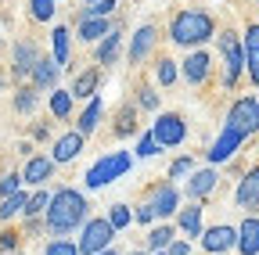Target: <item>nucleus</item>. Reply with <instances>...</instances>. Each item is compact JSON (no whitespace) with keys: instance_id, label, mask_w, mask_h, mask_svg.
I'll return each mask as SVG.
<instances>
[{"instance_id":"f257e3e1","label":"nucleus","mask_w":259,"mask_h":255,"mask_svg":"<svg viewBox=\"0 0 259 255\" xmlns=\"http://www.w3.org/2000/svg\"><path fill=\"white\" fill-rule=\"evenodd\" d=\"M87 194H79L76 187H58L54 194H51V205L44 212V227L58 237L65 234H72V230H83V223L90 219L87 216Z\"/></svg>"},{"instance_id":"f03ea898","label":"nucleus","mask_w":259,"mask_h":255,"mask_svg":"<svg viewBox=\"0 0 259 255\" xmlns=\"http://www.w3.org/2000/svg\"><path fill=\"white\" fill-rule=\"evenodd\" d=\"M216 36V18L202 8H184L169 18V40L184 50H202V43H209Z\"/></svg>"},{"instance_id":"7ed1b4c3","label":"nucleus","mask_w":259,"mask_h":255,"mask_svg":"<svg viewBox=\"0 0 259 255\" xmlns=\"http://www.w3.org/2000/svg\"><path fill=\"white\" fill-rule=\"evenodd\" d=\"M216 47H220V61H223L220 65V86L234 90L245 76V43L234 29H223V33H216Z\"/></svg>"},{"instance_id":"20e7f679","label":"nucleus","mask_w":259,"mask_h":255,"mask_svg":"<svg viewBox=\"0 0 259 255\" xmlns=\"http://www.w3.org/2000/svg\"><path fill=\"white\" fill-rule=\"evenodd\" d=\"M130 169H134V155H130V151H108V155H101V158L87 169V180H83V183H87L90 190H101V187L122 180Z\"/></svg>"},{"instance_id":"39448f33","label":"nucleus","mask_w":259,"mask_h":255,"mask_svg":"<svg viewBox=\"0 0 259 255\" xmlns=\"http://www.w3.org/2000/svg\"><path fill=\"white\" fill-rule=\"evenodd\" d=\"M115 227L108 223V216H94V219H87L83 223V230H79V255H101V251H108L112 248V241H115Z\"/></svg>"},{"instance_id":"423d86ee","label":"nucleus","mask_w":259,"mask_h":255,"mask_svg":"<svg viewBox=\"0 0 259 255\" xmlns=\"http://www.w3.org/2000/svg\"><path fill=\"white\" fill-rule=\"evenodd\" d=\"M223 126L238 130L245 140H248L252 133H259V97H255V93H245V97H238L231 108H227Z\"/></svg>"},{"instance_id":"0eeeda50","label":"nucleus","mask_w":259,"mask_h":255,"mask_svg":"<svg viewBox=\"0 0 259 255\" xmlns=\"http://www.w3.org/2000/svg\"><path fill=\"white\" fill-rule=\"evenodd\" d=\"M151 137H155V144L166 151V147H180L184 140H187V122H184V115L180 112H158L155 115V122H151Z\"/></svg>"},{"instance_id":"6e6552de","label":"nucleus","mask_w":259,"mask_h":255,"mask_svg":"<svg viewBox=\"0 0 259 255\" xmlns=\"http://www.w3.org/2000/svg\"><path fill=\"white\" fill-rule=\"evenodd\" d=\"M148 205H151L155 219H166V223H169V216H177V212H180V190L173 187V180L155 183V187L148 190Z\"/></svg>"},{"instance_id":"1a4fd4ad","label":"nucleus","mask_w":259,"mask_h":255,"mask_svg":"<svg viewBox=\"0 0 259 255\" xmlns=\"http://www.w3.org/2000/svg\"><path fill=\"white\" fill-rule=\"evenodd\" d=\"M202 251L205 255H227L238 248V227H227V223H220V227H205L202 237H198Z\"/></svg>"},{"instance_id":"9d476101","label":"nucleus","mask_w":259,"mask_h":255,"mask_svg":"<svg viewBox=\"0 0 259 255\" xmlns=\"http://www.w3.org/2000/svg\"><path fill=\"white\" fill-rule=\"evenodd\" d=\"M241 144H245V137L238 133V130H231V126H223L220 130V137L212 140V147L205 151V158H209V166H220V162H231V158L241 151Z\"/></svg>"},{"instance_id":"9b49d317","label":"nucleus","mask_w":259,"mask_h":255,"mask_svg":"<svg viewBox=\"0 0 259 255\" xmlns=\"http://www.w3.org/2000/svg\"><path fill=\"white\" fill-rule=\"evenodd\" d=\"M36 61H40L36 43L32 40H15V47H11V72H15V79H29L32 69H36Z\"/></svg>"},{"instance_id":"f8f14e48","label":"nucleus","mask_w":259,"mask_h":255,"mask_svg":"<svg viewBox=\"0 0 259 255\" xmlns=\"http://www.w3.org/2000/svg\"><path fill=\"white\" fill-rule=\"evenodd\" d=\"M155 43H158V29H155L151 22H144L137 33L130 36V50H126V58L134 61V65H141V61H148V58H151Z\"/></svg>"},{"instance_id":"ddd939ff","label":"nucleus","mask_w":259,"mask_h":255,"mask_svg":"<svg viewBox=\"0 0 259 255\" xmlns=\"http://www.w3.org/2000/svg\"><path fill=\"white\" fill-rule=\"evenodd\" d=\"M209 72H212V58H209L205 50H191V54L180 61V76H184L191 86H202V83L209 79Z\"/></svg>"},{"instance_id":"4468645a","label":"nucleus","mask_w":259,"mask_h":255,"mask_svg":"<svg viewBox=\"0 0 259 255\" xmlns=\"http://www.w3.org/2000/svg\"><path fill=\"white\" fill-rule=\"evenodd\" d=\"M87 147V137L79 130H69V133H61L51 147V158H54V166H65V162H72V158H79V151Z\"/></svg>"},{"instance_id":"2eb2a0df","label":"nucleus","mask_w":259,"mask_h":255,"mask_svg":"<svg viewBox=\"0 0 259 255\" xmlns=\"http://www.w3.org/2000/svg\"><path fill=\"white\" fill-rule=\"evenodd\" d=\"M54 169H58V166H54L51 155H32L29 162H25V169H22V183H29V187L40 190V187L54 176Z\"/></svg>"},{"instance_id":"dca6fc26","label":"nucleus","mask_w":259,"mask_h":255,"mask_svg":"<svg viewBox=\"0 0 259 255\" xmlns=\"http://www.w3.org/2000/svg\"><path fill=\"white\" fill-rule=\"evenodd\" d=\"M216 183H220V173L209 166V169H194L191 176H187V198L191 201H205L209 194H212V190H216Z\"/></svg>"},{"instance_id":"f3484780","label":"nucleus","mask_w":259,"mask_h":255,"mask_svg":"<svg viewBox=\"0 0 259 255\" xmlns=\"http://www.w3.org/2000/svg\"><path fill=\"white\" fill-rule=\"evenodd\" d=\"M241 43H245V72H248L252 86H259V22H248L245 25Z\"/></svg>"},{"instance_id":"a211bd4d","label":"nucleus","mask_w":259,"mask_h":255,"mask_svg":"<svg viewBox=\"0 0 259 255\" xmlns=\"http://www.w3.org/2000/svg\"><path fill=\"white\" fill-rule=\"evenodd\" d=\"M234 201H238V209H255V205H259V166H252V169L238 180Z\"/></svg>"},{"instance_id":"6ab92c4d","label":"nucleus","mask_w":259,"mask_h":255,"mask_svg":"<svg viewBox=\"0 0 259 255\" xmlns=\"http://www.w3.org/2000/svg\"><path fill=\"white\" fill-rule=\"evenodd\" d=\"M58 76H61V65L54 58H47V54H40V61H36V69H32V86L36 90H58Z\"/></svg>"},{"instance_id":"aec40b11","label":"nucleus","mask_w":259,"mask_h":255,"mask_svg":"<svg viewBox=\"0 0 259 255\" xmlns=\"http://www.w3.org/2000/svg\"><path fill=\"white\" fill-rule=\"evenodd\" d=\"M238 255H259V216H245L238 223Z\"/></svg>"},{"instance_id":"412c9836","label":"nucleus","mask_w":259,"mask_h":255,"mask_svg":"<svg viewBox=\"0 0 259 255\" xmlns=\"http://www.w3.org/2000/svg\"><path fill=\"white\" fill-rule=\"evenodd\" d=\"M97 83H101V69H83V72L72 79L69 93H72L76 101H90V97H97Z\"/></svg>"},{"instance_id":"4be33fe9","label":"nucleus","mask_w":259,"mask_h":255,"mask_svg":"<svg viewBox=\"0 0 259 255\" xmlns=\"http://www.w3.org/2000/svg\"><path fill=\"white\" fill-rule=\"evenodd\" d=\"M112 25L115 22H108V18H83V22H76V36L83 43H101L112 33Z\"/></svg>"},{"instance_id":"5701e85b","label":"nucleus","mask_w":259,"mask_h":255,"mask_svg":"<svg viewBox=\"0 0 259 255\" xmlns=\"http://www.w3.org/2000/svg\"><path fill=\"white\" fill-rule=\"evenodd\" d=\"M202 212H205L202 201H191L187 209H180L177 212V230H184L187 237H202V230H205L202 227Z\"/></svg>"},{"instance_id":"b1692460","label":"nucleus","mask_w":259,"mask_h":255,"mask_svg":"<svg viewBox=\"0 0 259 255\" xmlns=\"http://www.w3.org/2000/svg\"><path fill=\"white\" fill-rule=\"evenodd\" d=\"M119 47H122V25L115 22L112 25V33L97 43V50H94V58H97V65H115V58H119Z\"/></svg>"},{"instance_id":"393cba45","label":"nucleus","mask_w":259,"mask_h":255,"mask_svg":"<svg viewBox=\"0 0 259 255\" xmlns=\"http://www.w3.org/2000/svg\"><path fill=\"white\" fill-rule=\"evenodd\" d=\"M51 47H54V61H58V65L65 69V65H69V61H72V29H65V25H58L54 29V33H51Z\"/></svg>"},{"instance_id":"a878e982","label":"nucleus","mask_w":259,"mask_h":255,"mask_svg":"<svg viewBox=\"0 0 259 255\" xmlns=\"http://www.w3.org/2000/svg\"><path fill=\"white\" fill-rule=\"evenodd\" d=\"M101 112H105V105H101V97H90V105L79 112V126L76 130L83 133V137H90L94 130H97V122H101Z\"/></svg>"},{"instance_id":"bb28decb","label":"nucleus","mask_w":259,"mask_h":255,"mask_svg":"<svg viewBox=\"0 0 259 255\" xmlns=\"http://www.w3.org/2000/svg\"><path fill=\"white\" fill-rule=\"evenodd\" d=\"M115 8H119V0H94V4L76 11V22H83V18H112Z\"/></svg>"},{"instance_id":"cd10ccee","label":"nucleus","mask_w":259,"mask_h":255,"mask_svg":"<svg viewBox=\"0 0 259 255\" xmlns=\"http://www.w3.org/2000/svg\"><path fill=\"white\" fill-rule=\"evenodd\" d=\"M173 241H177V227H173V223H162V227H155L148 234V248L151 251H166Z\"/></svg>"},{"instance_id":"c85d7f7f","label":"nucleus","mask_w":259,"mask_h":255,"mask_svg":"<svg viewBox=\"0 0 259 255\" xmlns=\"http://www.w3.org/2000/svg\"><path fill=\"white\" fill-rule=\"evenodd\" d=\"M25 205H29V194L25 190H18V194H11V198H0V219H15L18 212H25Z\"/></svg>"},{"instance_id":"c756f323","label":"nucleus","mask_w":259,"mask_h":255,"mask_svg":"<svg viewBox=\"0 0 259 255\" xmlns=\"http://www.w3.org/2000/svg\"><path fill=\"white\" fill-rule=\"evenodd\" d=\"M177 76H180V69H177L173 58H158V61H155V83H158V86H173Z\"/></svg>"},{"instance_id":"7c9ffc66","label":"nucleus","mask_w":259,"mask_h":255,"mask_svg":"<svg viewBox=\"0 0 259 255\" xmlns=\"http://www.w3.org/2000/svg\"><path fill=\"white\" fill-rule=\"evenodd\" d=\"M72 93L69 90H51V115L54 119H69L72 115Z\"/></svg>"},{"instance_id":"2f4dec72","label":"nucleus","mask_w":259,"mask_h":255,"mask_svg":"<svg viewBox=\"0 0 259 255\" xmlns=\"http://www.w3.org/2000/svg\"><path fill=\"white\" fill-rule=\"evenodd\" d=\"M137 108L134 105H126L119 115H115V137H130V133H137Z\"/></svg>"},{"instance_id":"473e14b6","label":"nucleus","mask_w":259,"mask_h":255,"mask_svg":"<svg viewBox=\"0 0 259 255\" xmlns=\"http://www.w3.org/2000/svg\"><path fill=\"white\" fill-rule=\"evenodd\" d=\"M47 205H51V190H44V187H40L36 194H29V205H25V212H22V216H25V219H36V216H44V212H47Z\"/></svg>"},{"instance_id":"72a5a7b5","label":"nucleus","mask_w":259,"mask_h":255,"mask_svg":"<svg viewBox=\"0 0 259 255\" xmlns=\"http://www.w3.org/2000/svg\"><path fill=\"white\" fill-rule=\"evenodd\" d=\"M15 112H22V115H32V112H36V86H18V93H15Z\"/></svg>"},{"instance_id":"f704fd0d","label":"nucleus","mask_w":259,"mask_h":255,"mask_svg":"<svg viewBox=\"0 0 259 255\" xmlns=\"http://www.w3.org/2000/svg\"><path fill=\"white\" fill-rule=\"evenodd\" d=\"M58 11V0H29V15L32 22H51Z\"/></svg>"},{"instance_id":"c9c22d12","label":"nucleus","mask_w":259,"mask_h":255,"mask_svg":"<svg viewBox=\"0 0 259 255\" xmlns=\"http://www.w3.org/2000/svg\"><path fill=\"white\" fill-rule=\"evenodd\" d=\"M108 223L115 230H126L130 223H134V212H130V205H112V212H108Z\"/></svg>"},{"instance_id":"e433bc0d","label":"nucleus","mask_w":259,"mask_h":255,"mask_svg":"<svg viewBox=\"0 0 259 255\" xmlns=\"http://www.w3.org/2000/svg\"><path fill=\"white\" fill-rule=\"evenodd\" d=\"M191 173H194V158H191V155H180L177 162L169 166V176H166V180H184V176H191Z\"/></svg>"},{"instance_id":"4c0bfd02","label":"nucleus","mask_w":259,"mask_h":255,"mask_svg":"<svg viewBox=\"0 0 259 255\" xmlns=\"http://www.w3.org/2000/svg\"><path fill=\"white\" fill-rule=\"evenodd\" d=\"M137 105L148 108V112H158V93H155L151 83H141V90H137Z\"/></svg>"},{"instance_id":"58836bf2","label":"nucleus","mask_w":259,"mask_h":255,"mask_svg":"<svg viewBox=\"0 0 259 255\" xmlns=\"http://www.w3.org/2000/svg\"><path fill=\"white\" fill-rule=\"evenodd\" d=\"M44 255H79V244H76V241L58 237V241H51V244L44 248Z\"/></svg>"},{"instance_id":"ea45409f","label":"nucleus","mask_w":259,"mask_h":255,"mask_svg":"<svg viewBox=\"0 0 259 255\" xmlns=\"http://www.w3.org/2000/svg\"><path fill=\"white\" fill-rule=\"evenodd\" d=\"M158 151H162V147L155 144V137H151V130L137 137V158H151V155H158Z\"/></svg>"},{"instance_id":"a19ab883","label":"nucleus","mask_w":259,"mask_h":255,"mask_svg":"<svg viewBox=\"0 0 259 255\" xmlns=\"http://www.w3.org/2000/svg\"><path fill=\"white\" fill-rule=\"evenodd\" d=\"M22 190V173H8L4 180H0V198H11Z\"/></svg>"},{"instance_id":"79ce46f5","label":"nucleus","mask_w":259,"mask_h":255,"mask_svg":"<svg viewBox=\"0 0 259 255\" xmlns=\"http://www.w3.org/2000/svg\"><path fill=\"white\" fill-rule=\"evenodd\" d=\"M18 237H22V234H15V230H4V234H0V248H4V251H11V248L18 244Z\"/></svg>"},{"instance_id":"37998d69","label":"nucleus","mask_w":259,"mask_h":255,"mask_svg":"<svg viewBox=\"0 0 259 255\" xmlns=\"http://www.w3.org/2000/svg\"><path fill=\"white\" fill-rule=\"evenodd\" d=\"M166 251H169V255H191V241H180V237H177Z\"/></svg>"},{"instance_id":"c03bdc74","label":"nucleus","mask_w":259,"mask_h":255,"mask_svg":"<svg viewBox=\"0 0 259 255\" xmlns=\"http://www.w3.org/2000/svg\"><path fill=\"white\" fill-rule=\"evenodd\" d=\"M151 219H155V212H151V205L144 201V205L137 209V223H151Z\"/></svg>"},{"instance_id":"a18cd8bd","label":"nucleus","mask_w":259,"mask_h":255,"mask_svg":"<svg viewBox=\"0 0 259 255\" xmlns=\"http://www.w3.org/2000/svg\"><path fill=\"white\" fill-rule=\"evenodd\" d=\"M32 137H36V140H47V137H51V126L36 122V126H32Z\"/></svg>"},{"instance_id":"49530a36","label":"nucleus","mask_w":259,"mask_h":255,"mask_svg":"<svg viewBox=\"0 0 259 255\" xmlns=\"http://www.w3.org/2000/svg\"><path fill=\"white\" fill-rule=\"evenodd\" d=\"M101 255H119V251H115V248H108V251H101Z\"/></svg>"},{"instance_id":"de8ad7c7","label":"nucleus","mask_w":259,"mask_h":255,"mask_svg":"<svg viewBox=\"0 0 259 255\" xmlns=\"http://www.w3.org/2000/svg\"><path fill=\"white\" fill-rule=\"evenodd\" d=\"M0 90H4V76H0Z\"/></svg>"},{"instance_id":"09e8293b","label":"nucleus","mask_w":259,"mask_h":255,"mask_svg":"<svg viewBox=\"0 0 259 255\" xmlns=\"http://www.w3.org/2000/svg\"><path fill=\"white\" fill-rule=\"evenodd\" d=\"M155 255H169V251H155Z\"/></svg>"},{"instance_id":"8fccbe9b","label":"nucleus","mask_w":259,"mask_h":255,"mask_svg":"<svg viewBox=\"0 0 259 255\" xmlns=\"http://www.w3.org/2000/svg\"><path fill=\"white\" fill-rule=\"evenodd\" d=\"M134 255H144V251H137V248H134Z\"/></svg>"},{"instance_id":"3c124183","label":"nucleus","mask_w":259,"mask_h":255,"mask_svg":"<svg viewBox=\"0 0 259 255\" xmlns=\"http://www.w3.org/2000/svg\"><path fill=\"white\" fill-rule=\"evenodd\" d=\"M87 4H94V0H87Z\"/></svg>"}]
</instances>
